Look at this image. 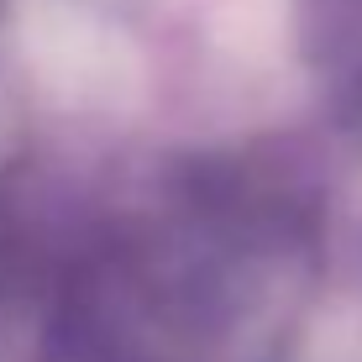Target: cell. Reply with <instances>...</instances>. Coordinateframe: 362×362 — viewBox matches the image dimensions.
<instances>
[{"label": "cell", "instance_id": "6da1fadb", "mask_svg": "<svg viewBox=\"0 0 362 362\" xmlns=\"http://www.w3.org/2000/svg\"><path fill=\"white\" fill-rule=\"evenodd\" d=\"M47 53H53V74L74 90V100L116 110L142 95V58L132 53L127 37L100 27L95 16L58 11L47 27Z\"/></svg>", "mask_w": 362, "mask_h": 362}]
</instances>
